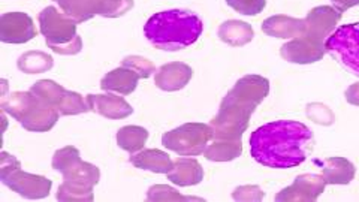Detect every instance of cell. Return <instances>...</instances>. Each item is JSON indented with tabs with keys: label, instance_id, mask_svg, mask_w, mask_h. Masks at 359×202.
<instances>
[{
	"label": "cell",
	"instance_id": "4fadbf2b",
	"mask_svg": "<svg viewBox=\"0 0 359 202\" xmlns=\"http://www.w3.org/2000/svg\"><path fill=\"white\" fill-rule=\"evenodd\" d=\"M341 20V13L331 6H318L311 9L304 18L306 33L304 36L325 43L328 36L335 30V26Z\"/></svg>",
	"mask_w": 359,
	"mask_h": 202
},
{
	"label": "cell",
	"instance_id": "3957f363",
	"mask_svg": "<svg viewBox=\"0 0 359 202\" xmlns=\"http://www.w3.org/2000/svg\"><path fill=\"white\" fill-rule=\"evenodd\" d=\"M204 30L201 17L184 9L162 11L151 15L144 26V35L156 48L180 51L194 45Z\"/></svg>",
	"mask_w": 359,
	"mask_h": 202
},
{
	"label": "cell",
	"instance_id": "83f0119b",
	"mask_svg": "<svg viewBox=\"0 0 359 202\" xmlns=\"http://www.w3.org/2000/svg\"><path fill=\"white\" fill-rule=\"evenodd\" d=\"M149 201H201V198L183 196L180 195L175 189L165 184H154L147 192Z\"/></svg>",
	"mask_w": 359,
	"mask_h": 202
},
{
	"label": "cell",
	"instance_id": "277c9868",
	"mask_svg": "<svg viewBox=\"0 0 359 202\" xmlns=\"http://www.w3.org/2000/svg\"><path fill=\"white\" fill-rule=\"evenodd\" d=\"M2 109L29 132H48L55 126L60 117L57 111L45 104L30 90L4 96Z\"/></svg>",
	"mask_w": 359,
	"mask_h": 202
},
{
	"label": "cell",
	"instance_id": "7402d4cb",
	"mask_svg": "<svg viewBox=\"0 0 359 202\" xmlns=\"http://www.w3.org/2000/svg\"><path fill=\"white\" fill-rule=\"evenodd\" d=\"M355 173L353 163L344 157H328L322 162V175L327 184H349Z\"/></svg>",
	"mask_w": 359,
	"mask_h": 202
},
{
	"label": "cell",
	"instance_id": "52a82bcc",
	"mask_svg": "<svg viewBox=\"0 0 359 202\" xmlns=\"http://www.w3.org/2000/svg\"><path fill=\"white\" fill-rule=\"evenodd\" d=\"M59 4L62 13L75 22H84L95 15L117 18L125 15L133 8V0H54Z\"/></svg>",
	"mask_w": 359,
	"mask_h": 202
},
{
	"label": "cell",
	"instance_id": "603a6c76",
	"mask_svg": "<svg viewBox=\"0 0 359 202\" xmlns=\"http://www.w3.org/2000/svg\"><path fill=\"white\" fill-rule=\"evenodd\" d=\"M255 36V32L249 22L238 21V20H229L224 21L219 27V38L226 42L232 47H243V45L249 43Z\"/></svg>",
	"mask_w": 359,
	"mask_h": 202
},
{
	"label": "cell",
	"instance_id": "ac0fdd59",
	"mask_svg": "<svg viewBox=\"0 0 359 202\" xmlns=\"http://www.w3.org/2000/svg\"><path fill=\"white\" fill-rule=\"evenodd\" d=\"M168 180L175 186H196L204 180V168L194 157L182 156L174 161L172 170L166 174Z\"/></svg>",
	"mask_w": 359,
	"mask_h": 202
},
{
	"label": "cell",
	"instance_id": "f1b7e54d",
	"mask_svg": "<svg viewBox=\"0 0 359 202\" xmlns=\"http://www.w3.org/2000/svg\"><path fill=\"white\" fill-rule=\"evenodd\" d=\"M121 66L129 67V69L137 72L144 80H147V78H150L156 72V66L153 65V62L141 58V55H128V58L123 59Z\"/></svg>",
	"mask_w": 359,
	"mask_h": 202
},
{
	"label": "cell",
	"instance_id": "e0dca14e",
	"mask_svg": "<svg viewBox=\"0 0 359 202\" xmlns=\"http://www.w3.org/2000/svg\"><path fill=\"white\" fill-rule=\"evenodd\" d=\"M88 108L96 114L109 120H120L129 117L133 108L126 99L114 95H87Z\"/></svg>",
	"mask_w": 359,
	"mask_h": 202
},
{
	"label": "cell",
	"instance_id": "cb8c5ba5",
	"mask_svg": "<svg viewBox=\"0 0 359 202\" xmlns=\"http://www.w3.org/2000/svg\"><path fill=\"white\" fill-rule=\"evenodd\" d=\"M243 153L241 140H215L204 152L211 162H229L237 159Z\"/></svg>",
	"mask_w": 359,
	"mask_h": 202
},
{
	"label": "cell",
	"instance_id": "ba28073f",
	"mask_svg": "<svg viewBox=\"0 0 359 202\" xmlns=\"http://www.w3.org/2000/svg\"><path fill=\"white\" fill-rule=\"evenodd\" d=\"M53 170L59 171L66 182H74L86 186H95L100 180V171L96 165L81 161L80 150L67 145L53 156Z\"/></svg>",
	"mask_w": 359,
	"mask_h": 202
},
{
	"label": "cell",
	"instance_id": "4316f807",
	"mask_svg": "<svg viewBox=\"0 0 359 202\" xmlns=\"http://www.w3.org/2000/svg\"><path fill=\"white\" fill-rule=\"evenodd\" d=\"M57 199L65 202H86V201H93L95 194L92 186H86L74 182H65L60 184L57 190Z\"/></svg>",
	"mask_w": 359,
	"mask_h": 202
},
{
	"label": "cell",
	"instance_id": "6da1fadb",
	"mask_svg": "<svg viewBox=\"0 0 359 202\" xmlns=\"http://www.w3.org/2000/svg\"><path fill=\"white\" fill-rule=\"evenodd\" d=\"M313 132L299 121L277 120L250 135V154L266 168L287 170L306 162Z\"/></svg>",
	"mask_w": 359,
	"mask_h": 202
},
{
	"label": "cell",
	"instance_id": "5b68a950",
	"mask_svg": "<svg viewBox=\"0 0 359 202\" xmlns=\"http://www.w3.org/2000/svg\"><path fill=\"white\" fill-rule=\"evenodd\" d=\"M72 18L57 8L47 6L39 14V29L48 47L62 55H75L83 50V39L76 33Z\"/></svg>",
	"mask_w": 359,
	"mask_h": 202
},
{
	"label": "cell",
	"instance_id": "d6a6232c",
	"mask_svg": "<svg viewBox=\"0 0 359 202\" xmlns=\"http://www.w3.org/2000/svg\"><path fill=\"white\" fill-rule=\"evenodd\" d=\"M331 2L334 4L335 9L340 11V13H344L346 9L359 5V0H331Z\"/></svg>",
	"mask_w": 359,
	"mask_h": 202
},
{
	"label": "cell",
	"instance_id": "7a4b0ae2",
	"mask_svg": "<svg viewBox=\"0 0 359 202\" xmlns=\"http://www.w3.org/2000/svg\"><path fill=\"white\" fill-rule=\"evenodd\" d=\"M269 93V81L261 75H245L223 97L217 116L211 120L212 140H241L250 117Z\"/></svg>",
	"mask_w": 359,
	"mask_h": 202
},
{
	"label": "cell",
	"instance_id": "9a60e30c",
	"mask_svg": "<svg viewBox=\"0 0 359 202\" xmlns=\"http://www.w3.org/2000/svg\"><path fill=\"white\" fill-rule=\"evenodd\" d=\"M327 187L323 175L302 174L276 196V201H316Z\"/></svg>",
	"mask_w": 359,
	"mask_h": 202
},
{
	"label": "cell",
	"instance_id": "4dcf8cb0",
	"mask_svg": "<svg viewBox=\"0 0 359 202\" xmlns=\"http://www.w3.org/2000/svg\"><path fill=\"white\" fill-rule=\"evenodd\" d=\"M18 168H21V163L17 157L2 152V154H0V177H5L9 173L18 170Z\"/></svg>",
	"mask_w": 359,
	"mask_h": 202
},
{
	"label": "cell",
	"instance_id": "1f68e13d",
	"mask_svg": "<svg viewBox=\"0 0 359 202\" xmlns=\"http://www.w3.org/2000/svg\"><path fill=\"white\" fill-rule=\"evenodd\" d=\"M346 100L352 105L359 107V83L352 84L349 88L346 90Z\"/></svg>",
	"mask_w": 359,
	"mask_h": 202
},
{
	"label": "cell",
	"instance_id": "d4e9b609",
	"mask_svg": "<svg viewBox=\"0 0 359 202\" xmlns=\"http://www.w3.org/2000/svg\"><path fill=\"white\" fill-rule=\"evenodd\" d=\"M147 140L149 130L141 126H125L117 132L118 147L130 154L141 152Z\"/></svg>",
	"mask_w": 359,
	"mask_h": 202
},
{
	"label": "cell",
	"instance_id": "7c38bea8",
	"mask_svg": "<svg viewBox=\"0 0 359 202\" xmlns=\"http://www.w3.org/2000/svg\"><path fill=\"white\" fill-rule=\"evenodd\" d=\"M36 36L32 17L25 13H6L0 17V41L5 43H26Z\"/></svg>",
	"mask_w": 359,
	"mask_h": 202
},
{
	"label": "cell",
	"instance_id": "f546056e",
	"mask_svg": "<svg viewBox=\"0 0 359 202\" xmlns=\"http://www.w3.org/2000/svg\"><path fill=\"white\" fill-rule=\"evenodd\" d=\"M226 4L243 15H257L266 6V0H226Z\"/></svg>",
	"mask_w": 359,
	"mask_h": 202
},
{
	"label": "cell",
	"instance_id": "484cf974",
	"mask_svg": "<svg viewBox=\"0 0 359 202\" xmlns=\"http://www.w3.org/2000/svg\"><path fill=\"white\" fill-rule=\"evenodd\" d=\"M17 66L21 72L35 75L48 72L54 66V60L50 54L43 51H27L20 55Z\"/></svg>",
	"mask_w": 359,
	"mask_h": 202
},
{
	"label": "cell",
	"instance_id": "2e32d148",
	"mask_svg": "<svg viewBox=\"0 0 359 202\" xmlns=\"http://www.w3.org/2000/svg\"><path fill=\"white\" fill-rule=\"evenodd\" d=\"M194 76V69L183 62H172L161 66L156 72L154 84L163 92H178L184 88Z\"/></svg>",
	"mask_w": 359,
	"mask_h": 202
},
{
	"label": "cell",
	"instance_id": "ffe728a7",
	"mask_svg": "<svg viewBox=\"0 0 359 202\" xmlns=\"http://www.w3.org/2000/svg\"><path fill=\"white\" fill-rule=\"evenodd\" d=\"M130 163L135 168H138V170L150 171L154 174H168L174 166V161L168 156V153L157 149H147L132 154Z\"/></svg>",
	"mask_w": 359,
	"mask_h": 202
},
{
	"label": "cell",
	"instance_id": "44dd1931",
	"mask_svg": "<svg viewBox=\"0 0 359 202\" xmlns=\"http://www.w3.org/2000/svg\"><path fill=\"white\" fill-rule=\"evenodd\" d=\"M141 76L129 69V67H117V69L108 72L102 81H100V88L105 92H117L120 95H132L135 88L138 86Z\"/></svg>",
	"mask_w": 359,
	"mask_h": 202
},
{
	"label": "cell",
	"instance_id": "5bb4252c",
	"mask_svg": "<svg viewBox=\"0 0 359 202\" xmlns=\"http://www.w3.org/2000/svg\"><path fill=\"white\" fill-rule=\"evenodd\" d=\"M325 53H327V50H325V43H319L304 35L286 42L282 50H280V55H282L286 62L298 65L319 62Z\"/></svg>",
	"mask_w": 359,
	"mask_h": 202
},
{
	"label": "cell",
	"instance_id": "d6986e66",
	"mask_svg": "<svg viewBox=\"0 0 359 202\" xmlns=\"http://www.w3.org/2000/svg\"><path fill=\"white\" fill-rule=\"evenodd\" d=\"M262 32L273 38H299L306 33V21L286 15H274L262 22Z\"/></svg>",
	"mask_w": 359,
	"mask_h": 202
},
{
	"label": "cell",
	"instance_id": "30bf717a",
	"mask_svg": "<svg viewBox=\"0 0 359 202\" xmlns=\"http://www.w3.org/2000/svg\"><path fill=\"white\" fill-rule=\"evenodd\" d=\"M325 50L359 76V21L335 29L325 41Z\"/></svg>",
	"mask_w": 359,
	"mask_h": 202
},
{
	"label": "cell",
	"instance_id": "9c48e42d",
	"mask_svg": "<svg viewBox=\"0 0 359 202\" xmlns=\"http://www.w3.org/2000/svg\"><path fill=\"white\" fill-rule=\"evenodd\" d=\"M30 92L41 97L45 104L53 107L60 116H78L90 111L87 100H84L80 93L66 90L51 80H41L35 83L32 86Z\"/></svg>",
	"mask_w": 359,
	"mask_h": 202
},
{
	"label": "cell",
	"instance_id": "8fae6325",
	"mask_svg": "<svg viewBox=\"0 0 359 202\" xmlns=\"http://www.w3.org/2000/svg\"><path fill=\"white\" fill-rule=\"evenodd\" d=\"M0 180H2V183L13 190V192L26 199L47 198L53 187V182L47 177L25 173L21 171V168L9 173L5 177H0Z\"/></svg>",
	"mask_w": 359,
	"mask_h": 202
},
{
	"label": "cell",
	"instance_id": "8992f818",
	"mask_svg": "<svg viewBox=\"0 0 359 202\" xmlns=\"http://www.w3.org/2000/svg\"><path fill=\"white\" fill-rule=\"evenodd\" d=\"M212 140V129L204 123H184L162 135L163 147L178 156L194 157L205 152Z\"/></svg>",
	"mask_w": 359,
	"mask_h": 202
}]
</instances>
